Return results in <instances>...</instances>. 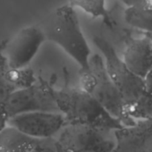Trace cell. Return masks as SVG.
<instances>
[{
	"label": "cell",
	"instance_id": "1",
	"mask_svg": "<svg viewBox=\"0 0 152 152\" xmlns=\"http://www.w3.org/2000/svg\"><path fill=\"white\" fill-rule=\"evenodd\" d=\"M46 39L59 46L80 66L87 70L91 56V49L82 31L75 9L63 5L50 12L38 25Z\"/></svg>",
	"mask_w": 152,
	"mask_h": 152
},
{
	"label": "cell",
	"instance_id": "4",
	"mask_svg": "<svg viewBox=\"0 0 152 152\" xmlns=\"http://www.w3.org/2000/svg\"><path fill=\"white\" fill-rule=\"evenodd\" d=\"M93 43L101 52L107 72L119 91L125 108L131 107L145 93L143 79L129 70L122 57L107 39L96 36L93 38Z\"/></svg>",
	"mask_w": 152,
	"mask_h": 152
},
{
	"label": "cell",
	"instance_id": "21",
	"mask_svg": "<svg viewBox=\"0 0 152 152\" xmlns=\"http://www.w3.org/2000/svg\"><path fill=\"white\" fill-rule=\"evenodd\" d=\"M5 45H6V44H4V43L2 42V40L0 39V52H1V51L3 50V48H4Z\"/></svg>",
	"mask_w": 152,
	"mask_h": 152
},
{
	"label": "cell",
	"instance_id": "13",
	"mask_svg": "<svg viewBox=\"0 0 152 152\" xmlns=\"http://www.w3.org/2000/svg\"><path fill=\"white\" fill-rule=\"evenodd\" d=\"M70 7L81 8L93 18H102L107 26H113V20L106 7V0H69Z\"/></svg>",
	"mask_w": 152,
	"mask_h": 152
},
{
	"label": "cell",
	"instance_id": "18",
	"mask_svg": "<svg viewBox=\"0 0 152 152\" xmlns=\"http://www.w3.org/2000/svg\"><path fill=\"white\" fill-rule=\"evenodd\" d=\"M144 86H145V92L147 94L152 95V68L147 73V75L143 79Z\"/></svg>",
	"mask_w": 152,
	"mask_h": 152
},
{
	"label": "cell",
	"instance_id": "10",
	"mask_svg": "<svg viewBox=\"0 0 152 152\" xmlns=\"http://www.w3.org/2000/svg\"><path fill=\"white\" fill-rule=\"evenodd\" d=\"M122 59L132 72L144 79L152 68V45L148 37L144 35L129 41Z\"/></svg>",
	"mask_w": 152,
	"mask_h": 152
},
{
	"label": "cell",
	"instance_id": "16",
	"mask_svg": "<svg viewBox=\"0 0 152 152\" xmlns=\"http://www.w3.org/2000/svg\"><path fill=\"white\" fill-rule=\"evenodd\" d=\"M7 68V64L5 56L0 52V110L4 107L5 103L17 89L8 81L6 73Z\"/></svg>",
	"mask_w": 152,
	"mask_h": 152
},
{
	"label": "cell",
	"instance_id": "7",
	"mask_svg": "<svg viewBox=\"0 0 152 152\" xmlns=\"http://www.w3.org/2000/svg\"><path fill=\"white\" fill-rule=\"evenodd\" d=\"M46 40L43 31L38 25L23 28L5 45L2 50L7 65L12 69L29 67Z\"/></svg>",
	"mask_w": 152,
	"mask_h": 152
},
{
	"label": "cell",
	"instance_id": "6",
	"mask_svg": "<svg viewBox=\"0 0 152 152\" xmlns=\"http://www.w3.org/2000/svg\"><path fill=\"white\" fill-rule=\"evenodd\" d=\"M59 112L53 87L43 80L30 87L16 90L0 110L8 120L18 115L31 112Z\"/></svg>",
	"mask_w": 152,
	"mask_h": 152
},
{
	"label": "cell",
	"instance_id": "17",
	"mask_svg": "<svg viewBox=\"0 0 152 152\" xmlns=\"http://www.w3.org/2000/svg\"><path fill=\"white\" fill-rule=\"evenodd\" d=\"M32 152H59L55 137L39 139V141Z\"/></svg>",
	"mask_w": 152,
	"mask_h": 152
},
{
	"label": "cell",
	"instance_id": "3",
	"mask_svg": "<svg viewBox=\"0 0 152 152\" xmlns=\"http://www.w3.org/2000/svg\"><path fill=\"white\" fill-rule=\"evenodd\" d=\"M87 70H80L81 88L92 96L112 116L121 121L124 126H130L135 120L126 115L124 102L109 78L103 57L99 54L91 55Z\"/></svg>",
	"mask_w": 152,
	"mask_h": 152
},
{
	"label": "cell",
	"instance_id": "5",
	"mask_svg": "<svg viewBox=\"0 0 152 152\" xmlns=\"http://www.w3.org/2000/svg\"><path fill=\"white\" fill-rule=\"evenodd\" d=\"M112 134L113 132L87 125L67 124L56 140L59 152H113L115 138Z\"/></svg>",
	"mask_w": 152,
	"mask_h": 152
},
{
	"label": "cell",
	"instance_id": "15",
	"mask_svg": "<svg viewBox=\"0 0 152 152\" xmlns=\"http://www.w3.org/2000/svg\"><path fill=\"white\" fill-rule=\"evenodd\" d=\"M126 115L135 121L152 118V95L145 92L133 105L126 108Z\"/></svg>",
	"mask_w": 152,
	"mask_h": 152
},
{
	"label": "cell",
	"instance_id": "19",
	"mask_svg": "<svg viewBox=\"0 0 152 152\" xmlns=\"http://www.w3.org/2000/svg\"><path fill=\"white\" fill-rule=\"evenodd\" d=\"M7 125V119L1 112H0V132H1Z\"/></svg>",
	"mask_w": 152,
	"mask_h": 152
},
{
	"label": "cell",
	"instance_id": "20",
	"mask_svg": "<svg viewBox=\"0 0 152 152\" xmlns=\"http://www.w3.org/2000/svg\"><path fill=\"white\" fill-rule=\"evenodd\" d=\"M119 1L122 2V3H124L128 7H132L133 5H135L137 2H139L140 0H119Z\"/></svg>",
	"mask_w": 152,
	"mask_h": 152
},
{
	"label": "cell",
	"instance_id": "11",
	"mask_svg": "<svg viewBox=\"0 0 152 152\" xmlns=\"http://www.w3.org/2000/svg\"><path fill=\"white\" fill-rule=\"evenodd\" d=\"M38 141L39 139L7 125L0 132V152H32Z\"/></svg>",
	"mask_w": 152,
	"mask_h": 152
},
{
	"label": "cell",
	"instance_id": "14",
	"mask_svg": "<svg viewBox=\"0 0 152 152\" xmlns=\"http://www.w3.org/2000/svg\"><path fill=\"white\" fill-rule=\"evenodd\" d=\"M6 73L8 81L17 90L30 87L38 82L34 72L30 67L23 69H12L7 65Z\"/></svg>",
	"mask_w": 152,
	"mask_h": 152
},
{
	"label": "cell",
	"instance_id": "2",
	"mask_svg": "<svg viewBox=\"0 0 152 152\" xmlns=\"http://www.w3.org/2000/svg\"><path fill=\"white\" fill-rule=\"evenodd\" d=\"M59 112L67 124L87 125L99 130L114 132L124 127L92 96L80 88H53Z\"/></svg>",
	"mask_w": 152,
	"mask_h": 152
},
{
	"label": "cell",
	"instance_id": "22",
	"mask_svg": "<svg viewBox=\"0 0 152 152\" xmlns=\"http://www.w3.org/2000/svg\"><path fill=\"white\" fill-rule=\"evenodd\" d=\"M145 35H147V36L148 37V39H149L150 41H151V45H152V33H148V34H145Z\"/></svg>",
	"mask_w": 152,
	"mask_h": 152
},
{
	"label": "cell",
	"instance_id": "8",
	"mask_svg": "<svg viewBox=\"0 0 152 152\" xmlns=\"http://www.w3.org/2000/svg\"><path fill=\"white\" fill-rule=\"evenodd\" d=\"M7 125L21 132L35 138L47 139L55 137L66 125L65 119L58 112H31L11 117Z\"/></svg>",
	"mask_w": 152,
	"mask_h": 152
},
{
	"label": "cell",
	"instance_id": "9",
	"mask_svg": "<svg viewBox=\"0 0 152 152\" xmlns=\"http://www.w3.org/2000/svg\"><path fill=\"white\" fill-rule=\"evenodd\" d=\"M113 152H152V118L136 120L130 126L113 132Z\"/></svg>",
	"mask_w": 152,
	"mask_h": 152
},
{
	"label": "cell",
	"instance_id": "12",
	"mask_svg": "<svg viewBox=\"0 0 152 152\" xmlns=\"http://www.w3.org/2000/svg\"><path fill=\"white\" fill-rule=\"evenodd\" d=\"M124 21L130 26L152 33V0H140L124 11Z\"/></svg>",
	"mask_w": 152,
	"mask_h": 152
}]
</instances>
